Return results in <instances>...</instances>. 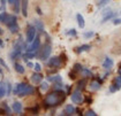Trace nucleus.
Returning a JSON list of instances; mask_svg holds the SVG:
<instances>
[{
    "label": "nucleus",
    "instance_id": "obj_38",
    "mask_svg": "<svg viewBox=\"0 0 121 116\" xmlns=\"http://www.w3.org/2000/svg\"><path fill=\"white\" fill-rule=\"evenodd\" d=\"M0 66H1L2 68H5L6 70H8V66L6 64V62L4 61V59H1V58H0Z\"/></svg>",
    "mask_w": 121,
    "mask_h": 116
},
{
    "label": "nucleus",
    "instance_id": "obj_23",
    "mask_svg": "<svg viewBox=\"0 0 121 116\" xmlns=\"http://www.w3.org/2000/svg\"><path fill=\"white\" fill-rule=\"evenodd\" d=\"M14 68H15V71L17 72V74H21V75H23L24 72H26V69H24V67L22 66V64H20V63H14Z\"/></svg>",
    "mask_w": 121,
    "mask_h": 116
},
{
    "label": "nucleus",
    "instance_id": "obj_33",
    "mask_svg": "<svg viewBox=\"0 0 121 116\" xmlns=\"http://www.w3.org/2000/svg\"><path fill=\"white\" fill-rule=\"evenodd\" d=\"M48 89V83L47 82H40V90L42 91H46V90Z\"/></svg>",
    "mask_w": 121,
    "mask_h": 116
},
{
    "label": "nucleus",
    "instance_id": "obj_6",
    "mask_svg": "<svg viewBox=\"0 0 121 116\" xmlns=\"http://www.w3.org/2000/svg\"><path fill=\"white\" fill-rule=\"evenodd\" d=\"M37 35V31H36V28L34 27V25H31V24H29L28 28H27V31H26V41L30 44L34 39H35V37Z\"/></svg>",
    "mask_w": 121,
    "mask_h": 116
},
{
    "label": "nucleus",
    "instance_id": "obj_24",
    "mask_svg": "<svg viewBox=\"0 0 121 116\" xmlns=\"http://www.w3.org/2000/svg\"><path fill=\"white\" fill-rule=\"evenodd\" d=\"M47 80L48 82H53V83H61L62 82V78L60 75H56V76H48L47 77Z\"/></svg>",
    "mask_w": 121,
    "mask_h": 116
},
{
    "label": "nucleus",
    "instance_id": "obj_36",
    "mask_svg": "<svg viewBox=\"0 0 121 116\" xmlns=\"http://www.w3.org/2000/svg\"><path fill=\"white\" fill-rule=\"evenodd\" d=\"M38 107L37 106H35V107H32V108H30V109H28V112H30L31 114H38Z\"/></svg>",
    "mask_w": 121,
    "mask_h": 116
},
{
    "label": "nucleus",
    "instance_id": "obj_11",
    "mask_svg": "<svg viewBox=\"0 0 121 116\" xmlns=\"http://www.w3.org/2000/svg\"><path fill=\"white\" fill-rule=\"evenodd\" d=\"M34 93H35V87H34V86H30V85H28L26 89H23L19 93V94H17V97H20V98H23V97H26V95H31V94H34Z\"/></svg>",
    "mask_w": 121,
    "mask_h": 116
},
{
    "label": "nucleus",
    "instance_id": "obj_21",
    "mask_svg": "<svg viewBox=\"0 0 121 116\" xmlns=\"http://www.w3.org/2000/svg\"><path fill=\"white\" fill-rule=\"evenodd\" d=\"M21 56H22V59H23V61L26 62V61H29V60H31V59H34V58L36 56V54H35V53H31V52H26V53H24V54H22Z\"/></svg>",
    "mask_w": 121,
    "mask_h": 116
},
{
    "label": "nucleus",
    "instance_id": "obj_39",
    "mask_svg": "<svg viewBox=\"0 0 121 116\" xmlns=\"http://www.w3.org/2000/svg\"><path fill=\"white\" fill-rule=\"evenodd\" d=\"M34 69H35L36 71H40L42 67H40V64H39V63H35V64H34Z\"/></svg>",
    "mask_w": 121,
    "mask_h": 116
},
{
    "label": "nucleus",
    "instance_id": "obj_41",
    "mask_svg": "<svg viewBox=\"0 0 121 116\" xmlns=\"http://www.w3.org/2000/svg\"><path fill=\"white\" fill-rule=\"evenodd\" d=\"M0 115H6V112L2 107H0Z\"/></svg>",
    "mask_w": 121,
    "mask_h": 116
},
{
    "label": "nucleus",
    "instance_id": "obj_3",
    "mask_svg": "<svg viewBox=\"0 0 121 116\" xmlns=\"http://www.w3.org/2000/svg\"><path fill=\"white\" fill-rule=\"evenodd\" d=\"M51 52H52V46H51V43H46L42 48L38 50V52L36 53V56H38L40 60L45 61L50 58L51 55Z\"/></svg>",
    "mask_w": 121,
    "mask_h": 116
},
{
    "label": "nucleus",
    "instance_id": "obj_14",
    "mask_svg": "<svg viewBox=\"0 0 121 116\" xmlns=\"http://www.w3.org/2000/svg\"><path fill=\"white\" fill-rule=\"evenodd\" d=\"M43 78H44V76L39 71H36L35 74L31 75V78H30V79H31V82H32L34 84H39V83L43 80Z\"/></svg>",
    "mask_w": 121,
    "mask_h": 116
},
{
    "label": "nucleus",
    "instance_id": "obj_16",
    "mask_svg": "<svg viewBox=\"0 0 121 116\" xmlns=\"http://www.w3.org/2000/svg\"><path fill=\"white\" fill-rule=\"evenodd\" d=\"M28 2L29 0H21V12L24 17L28 16Z\"/></svg>",
    "mask_w": 121,
    "mask_h": 116
},
{
    "label": "nucleus",
    "instance_id": "obj_45",
    "mask_svg": "<svg viewBox=\"0 0 121 116\" xmlns=\"http://www.w3.org/2000/svg\"><path fill=\"white\" fill-rule=\"evenodd\" d=\"M2 45H4V43H2V40L0 39V47H2Z\"/></svg>",
    "mask_w": 121,
    "mask_h": 116
},
{
    "label": "nucleus",
    "instance_id": "obj_31",
    "mask_svg": "<svg viewBox=\"0 0 121 116\" xmlns=\"http://www.w3.org/2000/svg\"><path fill=\"white\" fill-rule=\"evenodd\" d=\"M10 93H12V84L8 82V83H6V95L8 97L10 95Z\"/></svg>",
    "mask_w": 121,
    "mask_h": 116
},
{
    "label": "nucleus",
    "instance_id": "obj_34",
    "mask_svg": "<svg viewBox=\"0 0 121 116\" xmlns=\"http://www.w3.org/2000/svg\"><path fill=\"white\" fill-rule=\"evenodd\" d=\"M83 115H85V116H97V114H96L93 110H91V109H88Z\"/></svg>",
    "mask_w": 121,
    "mask_h": 116
},
{
    "label": "nucleus",
    "instance_id": "obj_2",
    "mask_svg": "<svg viewBox=\"0 0 121 116\" xmlns=\"http://www.w3.org/2000/svg\"><path fill=\"white\" fill-rule=\"evenodd\" d=\"M5 24L8 27L12 33H17L19 32V25H17V17L15 15H7V18L5 21Z\"/></svg>",
    "mask_w": 121,
    "mask_h": 116
},
{
    "label": "nucleus",
    "instance_id": "obj_35",
    "mask_svg": "<svg viewBox=\"0 0 121 116\" xmlns=\"http://www.w3.org/2000/svg\"><path fill=\"white\" fill-rule=\"evenodd\" d=\"M95 36V32L93 31H88V32H84L83 37L84 38H91V37Z\"/></svg>",
    "mask_w": 121,
    "mask_h": 116
},
{
    "label": "nucleus",
    "instance_id": "obj_15",
    "mask_svg": "<svg viewBox=\"0 0 121 116\" xmlns=\"http://www.w3.org/2000/svg\"><path fill=\"white\" fill-rule=\"evenodd\" d=\"M113 64H114V62H113V60H112L111 58H108V56H106L105 58V60H104V62H103V68L105 69V70H111L112 68H113Z\"/></svg>",
    "mask_w": 121,
    "mask_h": 116
},
{
    "label": "nucleus",
    "instance_id": "obj_32",
    "mask_svg": "<svg viewBox=\"0 0 121 116\" xmlns=\"http://www.w3.org/2000/svg\"><path fill=\"white\" fill-rule=\"evenodd\" d=\"M7 13L6 12H2V13H0V23H5V21H6V18H7Z\"/></svg>",
    "mask_w": 121,
    "mask_h": 116
},
{
    "label": "nucleus",
    "instance_id": "obj_1",
    "mask_svg": "<svg viewBox=\"0 0 121 116\" xmlns=\"http://www.w3.org/2000/svg\"><path fill=\"white\" fill-rule=\"evenodd\" d=\"M66 99V92L64 90H54L53 92L48 93L44 99V107L53 108L61 105Z\"/></svg>",
    "mask_w": 121,
    "mask_h": 116
},
{
    "label": "nucleus",
    "instance_id": "obj_30",
    "mask_svg": "<svg viewBox=\"0 0 121 116\" xmlns=\"http://www.w3.org/2000/svg\"><path fill=\"white\" fill-rule=\"evenodd\" d=\"M1 107L5 109V112H6V115H10L12 110H10V108L8 107V106H7V102H5V101H4V102L1 104Z\"/></svg>",
    "mask_w": 121,
    "mask_h": 116
},
{
    "label": "nucleus",
    "instance_id": "obj_42",
    "mask_svg": "<svg viewBox=\"0 0 121 116\" xmlns=\"http://www.w3.org/2000/svg\"><path fill=\"white\" fill-rule=\"evenodd\" d=\"M16 0H7V2L9 4V5H14V2H15Z\"/></svg>",
    "mask_w": 121,
    "mask_h": 116
},
{
    "label": "nucleus",
    "instance_id": "obj_46",
    "mask_svg": "<svg viewBox=\"0 0 121 116\" xmlns=\"http://www.w3.org/2000/svg\"><path fill=\"white\" fill-rule=\"evenodd\" d=\"M2 33H4V31H2V29L0 28V35H2Z\"/></svg>",
    "mask_w": 121,
    "mask_h": 116
},
{
    "label": "nucleus",
    "instance_id": "obj_10",
    "mask_svg": "<svg viewBox=\"0 0 121 116\" xmlns=\"http://www.w3.org/2000/svg\"><path fill=\"white\" fill-rule=\"evenodd\" d=\"M102 15H103V18H102V21H100V23H105V22H107V21H110V20H112V18L114 17L115 13H113L112 9L106 8L102 13Z\"/></svg>",
    "mask_w": 121,
    "mask_h": 116
},
{
    "label": "nucleus",
    "instance_id": "obj_13",
    "mask_svg": "<svg viewBox=\"0 0 121 116\" xmlns=\"http://www.w3.org/2000/svg\"><path fill=\"white\" fill-rule=\"evenodd\" d=\"M102 87V80L100 79H93L91 80V83L89 84V89L92 92H96Z\"/></svg>",
    "mask_w": 121,
    "mask_h": 116
},
{
    "label": "nucleus",
    "instance_id": "obj_4",
    "mask_svg": "<svg viewBox=\"0 0 121 116\" xmlns=\"http://www.w3.org/2000/svg\"><path fill=\"white\" fill-rule=\"evenodd\" d=\"M73 70H74L76 74L82 75V77H85V78H90V77H92V72H91V70H89L88 68H84L83 66L80 64V63H75Z\"/></svg>",
    "mask_w": 121,
    "mask_h": 116
},
{
    "label": "nucleus",
    "instance_id": "obj_8",
    "mask_svg": "<svg viewBox=\"0 0 121 116\" xmlns=\"http://www.w3.org/2000/svg\"><path fill=\"white\" fill-rule=\"evenodd\" d=\"M70 99H72V101H73V104H82L83 102V94H82V92H81V90H75L74 92L72 93V95H70Z\"/></svg>",
    "mask_w": 121,
    "mask_h": 116
},
{
    "label": "nucleus",
    "instance_id": "obj_17",
    "mask_svg": "<svg viewBox=\"0 0 121 116\" xmlns=\"http://www.w3.org/2000/svg\"><path fill=\"white\" fill-rule=\"evenodd\" d=\"M91 50V46L89 44H84V45H81V46H78V47H76L75 48V52L77 54L80 53H83V52H89Z\"/></svg>",
    "mask_w": 121,
    "mask_h": 116
},
{
    "label": "nucleus",
    "instance_id": "obj_43",
    "mask_svg": "<svg viewBox=\"0 0 121 116\" xmlns=\"http://www.w3.org/2000/svg\"><path fill=\"white\" fill-rule=\"evenodd\" d=\"M37 12H38V14H39V15H42V14H43V13H42V10H40L39 8H37Z\"/></svg>",
    "mask_w": 121,
    "mask_h": 116
},
{
    "label": "nucleus",
    "instance_id": "obj_7",
    "mask_svg": "<svg viewBox=\"0 0 121 116\" xmlns=\"http://www.w3.org/2000/svg\"><path fill=\"white\" fill-rule=\"evenodd\" d=\"M121 89V76H117V77H114L113 78V82H112V84L110 85V92L111 93H114V92H117V91H119Z\"/></svg>",
    "mask_w": 121,
    "mask_h": 116
},
{
    "label": "nucleus",
    "instance_id": "obj_20",
    "mask_svg": "<svg viewBox=\"0 0 121 116\" xmlns=\"http://www.w3.org/2000/svg\"><path fill=\"white\" fill-rule=\"evenodd\" d=\"M12 109H13V112L20 114V113L22 112V104L19 102V101H15V102L13 104V106H12Z\"/></svg>",
    "mask_w": 121,
    "mask_h": 116
},
{
    "label": "nucleus",
    "instance_id": "obj_19",
    "mask_svg": "<svg viewBox=\"0 0 121 116\" xmlns=\"http://www.w3.org/2000/svg\"><path fill=\"white\" fill-rule=\"evenodd\" d=\"M76 112V108L73 105H67L65 107V115H73Z\"/></svg>",
    "mask_w": 121,
    "mask_h": 116
},
{
    "label": "nucleus",
    "instance_id": "obj_22",
    "mask_svg": "<svg viewBox=\"0 0 121 116\" xmlns=\"http://www.w3.org/2000/svg\"><path fill=\"white\" fill-rule=\"evenodd\" d=\"M76 20H77V24L81 29H83L85 27V22H84V17L82 16V14H77L76 15Z\"/></svg>",
    "mask_w": 121,
    "mask_h": 116
},
{
    "label": "nucleus",
    "instance_id": "obj_29",
    "mask_svg": "<svg viewBox=\"0 0 121 116\" xmlns=\"http://www.w3.org/2000/svg\"><path fill=\"white\" fill-rule=\"evenodd\" d=\"M14 13L15 14H19L20 12V6H21V0H16L15 2H14Z\"/></svg>",
    "mask_w": 121,
    "mask_h": 116
},
{
    "label": "nucleus",
    "instance_id": "obj_12",
    "mask_svg": "<svg viewBox=\"0 0 121 116\" xmlns=\"http://www.w3.org/2000/svg\"><path fill=\"white\" fill-rule=\"evenodd\" d=\"M27 86H28V84H27V83H17L15 86H13V89H12V93H13L14 95H17L20 92H21L23 89H26Z\"/></svg>",
    "mask_w": 121,
    "mask_h": 116
},
{
    "label": "nucleus",
    "instance_id": "obj_44",
    "mask_svg": "<svg viewBox=\"0 0 121 116\" xmlns=\"http://www.w3.org/2000/svg\"><path fill=\"white\" fill-rule=\"evenodd\" d=\"M118 71H119V75H121V64L119 66V70H118Z\"/></svg>",
    "mask_w": 121,
    "mask_h": 116
},
{
    "label": "nucleus",
    "instance_id": "obj_37",
    "mask_svg": "<svg viewBox=\"0 0 121 116\" xmlns=\"http://www.w3.org/2000/svg\"><path fill=\"white\" fill-rule=\"evenodd\" d=\"M76 30L75 29H70V30H68L67 32H66V35H69V36H76Z\"/></svg>",
    "mask_w": 121,
    "mask_h": 116
},
{
    "label": "nucleus",
    "instance_id": "obj_28",
    "mask_svg": "<svg viewBox=\"0 0 121 116\" xmlns=\"http://www.w3.org/2000/svg\"><path fill=\"white\" fill-rule=\"evenodd\" d=\"M108 2H110V0H98V1H97V7H98V8H103V7H105Z\"/></svg>",
    "mask_w": 121,
    "mask_h": 116
},
{
    "label": "nucleus",
    "instance_id": "obj_5",
    "mask_svg": "<svg viewBox=\"0 0 121 116\" xmlns=\"http://www.w3.org/2000/svg\"><path fill=\"white\" fill-rule=\"evenodd\" d=\"M40 48V38L38 35H36L35 37V39L30 43L29 46H27V48H26V52H31V53H37L38 50Z\"/></svg>",
    "mask_w": 121,
    "mask_h": 116
},
{
    "label": "nucleus",
    "instance_id": "obj_27",
    "mask_svg": "<svg viewBox=\"0 0 121 116\" xmlns=\"http://www.w3.org/2000/svg\"><path fill=\"white\" fill-rule=\"evenodd\" d=\"M6 95V83L0 82V99Z\"/></svg>",
    "mask_w": 121,
    "mask_h": 116
},
{
    "label": "nucleus",
    "instance_id": "obj_26",
    "mask_svg": "<svg viewBox=\"0 0 121 116\" xmlns=\"http://www.w3.org/2000/svg\"><path fill=\"white\" fill-rule=\"evenodd\" d=\"M112 22H113L114 25H119V24H121V12L119 14H115V15H114V17L112 18Z\"/></svg>",
    "mask_w": 121,
    "mask_h": 116
},
{
    "label": "nucleus",
    "instance_id": "obj_40",
    "mask_svg": "<svg viewBox=\"0 0 121 116\" xmlns=\"http://www.w3.org/2000/svg\"><path fill=\"white\" fill-rule=\"evenodd\" d=\"M26 63H27V67H29V68H34V63L30 62V61H26Z\"/></svg>",
    "mask_w": 121,
    "mask_h": 116
},
{
    "label": "nucleus",
    "instance_id": "obj_9",
    "mask_svg": "<svg viewBox=\"0 0 121 116\" xmlns=\"http://www.w3.org/2000/svg\"><path fill=\"white\" fill-rule=\"evenodd\" d=\"M48 66L50 67H53V68H60L62 66V60L60 59V56H51L48 58Z\"/></svg>",
    "mask_w": 121,
    "mask_h": 116
},
{
    "label": "nucleus",
    "instance_id": "obj_18",
    "mask_svg": "<svg viewBox=\"0 0 121 116\" xmlns=\"http://www.w3.org/2000/svg\"><path fill=\"white\" fill-rule=\"evenodd\" d=\"M34 27L36 28V31H38L39 33H45V31H44V25H43V22H40V21H34Z\"/></svg>",
    "mask_w": 121,
    "mask_h": 116
},
{
    "label": "nucleus",
    "instance_id": "obj_47",
    "mask_svg": "<svg viewBox=\"0 0 121 116\" xmlns=\"http://www.w3.org/2000/svg\"><path fill=\"white\" fill-rule=\"evenodd\" d=\"M120 76H121V75H120Z\"/></svg>",
    "mask_w": 121,
    "mask_h": 116
},
{
    "label": "nucleus",
    "instance_id": "obj_25",
    "mask_svg": "<svg viewBox=\"0 0 121 116\" xmlns=\"http://www.w3.org/2000/svg\"><path fill=\"white\" fill-rule=\"evenodd\" d=\"M85 85H86V78L83 77V79H81V80L77 82V84H76V89L77 90H84Z\"/></svg>",
    "mask_w": 121,
    "mask_h": 116
}]
</instances>
